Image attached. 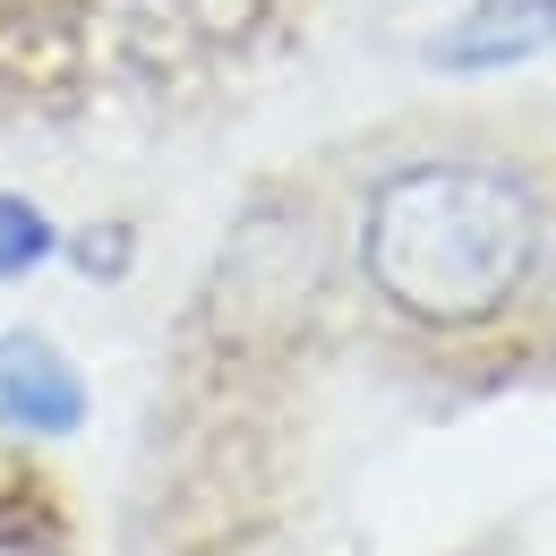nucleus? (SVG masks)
Here are the masks:
<instances>
[{"mask_svg":"<svg viewBox=\"0 0 556 556\" xmlns=\"http://www.w3.org/2000/svg\"><path fill=\"white\" fill-rule=\"evenodd\" d=\"M359 266L419 326H480L540 266V198L496 163H412L368 198Z\"/></svg>","mask_w":556,"mask_h":556,"instance_id":"nucleus-1","label":"nucleus"},{"mask_svg":"<svg viewBox=\"0 0 556 556\" xmlns=\"http://www.w3.org/2000/svg\"><path fill=\"white\" fill-rule=\"evenodd\" d=\"M0 419L26 437H70L86 419V377L70 351H52L43 334H0Z\"/></svg>","mask_w":556,"mask_h":556,"instance_id":"nucleus-2","label":"nucleus"},{"mask_svg":"<svg viewBox=\"0 0 556 556\" xmlns=\"http://www.w3.org/2000/svg\"><path fill=\"white\" fill-rule=\"evenodd\" d=\"M540 52H556V0H471L428 43L437 70H514V61H540Z\"/></svg>","mask_w":556,"mask_h":556,"instance_id":"nucleus-3","label":"nucleus"},{"mask_svg":"<svg viewBox=\"0 0 556 556\" xmlns=\"http://www.w3.org/2000/svg\"><path fill=\"white\" fill-rule=\"evenodd\" d=\"M43 257H52V223H43V206H26V198L0 189V282L35 275Z\"/></svg>","mask_w":556,"mask_h":556,"instance_id":"nucleus-4","label":"nucleus"}]
</instances>
